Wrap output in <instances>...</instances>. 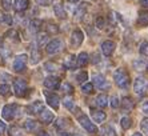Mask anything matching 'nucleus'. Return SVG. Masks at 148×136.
I'll return each instance as SVG.
<instances>
[{"label": "nucleus", "instance_id": "8fccbe9b", "mask_svg": "<svg viewBox=\"0 0 148 136\" xmlns=\"http://www.w3.org/2000/svg\"><path fill=\"white\" fill-rule=\"evenodd\" d=\"M4 23V14L3 12H0V24Z\"/></svg>", "mask_w": 148, "mask_h": 136}, {"label": "nucleus", "instance_id": "9d476101", "mask_svg": "<svg viewBox=\"0 0 148 136\" xmlns=\"http://www.w3.org/2000/svg\"><path fill=\"white\" fill-rule=\"evenodd\" d=\"M83 40H84V34H83L80 30H75L72 32V36H71V45L73 48H77L82 45Z\"/></svg>", "mask_w": 148, "mask_h": 136}, {"label": "nucleus", "instance_id": "37998d69", "mask_svg": "<svg viewBox=\"0 0 148 136\" xmlns=\"http://www.w3.org/2000/svg\"><path fill=\"white\" fill-rule=\"evenodd\" d=\"M45 41H47V36H45V35H43V36H39V38H38V43H36V44L41 45V44H44Z\"/></svg>", "mask_w": 148, "mask_h": 136}, {"label": "nucleus", "instance_id": "603ef678", "mask_svg": "<svg viewBox=\"0 0 148 136\" xmlns=\"http://www.w3.org/2000/svg\"><path fill=\"white\" fill-rule=\"evenodd\" d=\"M69 3H77V1H80V0H68Z\"/></svg>", "mask_w": 148, "mask_h": 136}, {"label": "nucleus", "instance_id": "4be33fe9", "mask_svg": "<svg viewBox=\"0 0 148 136\" xmlns=\"http://www.w3.org/2000/svg\"><path fill=\"white\" fill-rule=\"evenodd\" d=\"M41 25H43V21L40 19H32L31 23H29V30L34 34H38L39 31L41 30Z\"/></svg>", "mask_w": 148, "mask_h": 136}, {"label": "nucleus", "instance_id": "7c9ffc66", "mask_svg": "<svg viewBox=\"0 0 148 136\" xmlns=\"http://www.w3.org/2000/svg\"><path fill=\"white\" fill-rule=\"evenodd\" d=\"M10 136H23L21 128L19 126H11L10 127Z\"/></svg>", "mask_w": 148, "mask_h": 136}, {"label": "nucleus", "instance_id": "b1692460", "mask_svg": "<svg viewBox=\"0 0 148 136\" xmlns=\"http://www.w3.org/2000/svg\"><path fill=\"white\" fill-rule=\"evenodd\" d=\"M96 104L100 107V108H104L107 107L108 104V96L106 93H100V95L96 96Z\"/></svg>", "mask_w": 148, "mask_h": 136}, {"label": "nucleus", "instance_id": "9b49d317", "mask_svg": "<svg viewBox=\"0 0 148 136\" xmlns=\"http://www.w3.org/2000/svg\"><path fill=\"white\" fill-rule=\"evenodd\" d=\"M115 48H116V44H115V41H112V40H106L101 43V52H103V55L107 56V58H110L111 55L114 54Z\"/></svg>", "mask_w": 148, "mask_h": 136}, {"label": "nucleus", "instance_id": "e433bc0d", "mask_svg": "<svg viewBox=\"0 0 148 136\" xmlns=\"http://www.w3.org/2000/svg\"><path fill=\"white\" fill-rule=\"evenodd\" d=\"M45 68H47V71H49V72L58 71V65H56L55 63H52V61H47V63H45Z\"/></svg>", "mask_w": 148, "mask_h": 136}, {"label": "nucleus", "instance_id": "2f4dec72", "mask_svg": "<svg viewBox=\"0 0 148 136\" xmlns=\"http://www.w3.org/2000/svg\"><path fill=\"white\" fill-rule=\"evenodd\" d=\"M11 93V87L8 84H0V95L8 96Z\"/></svg>", "mask_w": 148, "mask_h": 136}, {"label": "nucleus", "instance_id": "dca6fc26", "mask_svg": "<svg viewBox=\"0 0 148 136\" xmlns=\"http://www.w3.org/2000/svg\"><path fill=\"white\" fill-rule=\"evenodd\" d=\"M40 58H41L40 49H39L38 44L35 43V45L32 47V49H31V63L32 64H38L39 61H40Z\"/></svg>", "mask_w": 148, "mask_h": 136}, {"label": "nucleus", "instance_id": "c85d7f7f", "mask_svg": "<svg viewBox=\"0 0 148 136\" xmlns=\"http://www.w3.org/2000/svg\"><path fill=\"white\" fill-rule=\"evenodd\" d=\"M63 103H64V107H66L67 109H69V111H73V109H75V103H73L72 98H64Z\"/></svg>", "mask_w": 148, "mask_h": 136}, {"label": "nucleus", "instance_id": "864d4df0", "mask_svg": "<svg viewBox=\"0 0 148 136\" xmlns=\"http://www.w3.org/2000/svg\"><path fill=\"white\" fill-rule=\"evenodd\" d=\"M132 136H143V135H141L140 132H136V133H134V135H132Z\"/></svg>", "mask_w": 148, "mask_h": 136}, {"label": "nucleus", "instance_id": "423d86ee", "mask_svg": "<svg viewBox=\"0 0 148 136\" xmlns=\"http://www.w3.org/2000/svg\"><path fill=\"white\" fill-rule=\"evenodd\" d=\"M134 91L136 95L144 96L147 92V80L144 78H138L134 83Z\"/></svg>", "mask_w": 148, "mask_h": 136}, {"label": "nucleus", "instance_id": "09e8293b", "mask_svg": "<svg viewBox=\"0 0 148 136\" xmlns=\"http://www.w3.org/2000/svg\"><path fill=\"white\" fill-rule=\"evenodd\" d=\"M139 3H140V5H143V7H148V0H139Z\"/></svg>", "mask_w": 148, "mask_h": 136}, {"label": "nucleus", "instance_id": "5701e85b", "mask_svg": "<svg viewBox=\"0 0 148 136\" xmlns=\"http://www.w3.org/2000/svg\"><path fill=\"white\" fill-rule=\"evenodd\" d=\"M76 58L73 56V55H69V56H67L66 60H64V67L67 68V69H73V68L76 67Z\"/></svg>", "mask_w": 148, "mask_h": 136}, {"label": "nucleus", "instance_id": "49530a36", "mask_svg": "<svg viewBox=\"0 0 148 136\" xmlns=\"http://www.w3.org/2000/svg\"><path fill=\"white\" fill-rule=\"evenodd\" d=\"M141 109H143V112L148 115V100H147L145 103H143V106H141Z\"/></svg>", "mask_w": 148, "mask_h": 136}, {"label": "nucleus", "instance_id": "473e14b6", "mask_svg": "<svg viewBox=\"0 0 148 136\" xmlns=\"http://www.w3.org/2000/svg\"><path fill=\"white\" fill-rule=\"evenodd\" d=\"M62 91L64 92V93H68V95H71L73 92V87L69 83H64V84H62Z\"/></svg>", "mask_w": 148, "mask_h": 136}, {"label": "nucleus", "instance_id": "aec40b11", "mask_svg": "<svg viewBox=\"0 0 148 136\" xmlns=\"http://www.w3.org/2000/svg\"><path fill=\"white\" fill-rule=\"evenodd\" d=\"M134 108V100L131 98H124L121 100V109L123 112H131Z\"/></svg>", "mask_w": 148, "mask_h": 136}, {"label": "nucleus", "instance_id": "cd10ccee", "mask_svg": "<svg viewBox=\"0 0 148 136\" xmlns=\"http://www.w3.org/2000/svg\"><path fill=\"white\" fill-rule=\"evenodd\" d=\"M120 124H121V128H123V129L131 128V126H132V120H131V117H128V116H124L123 119L120 120Z\"/></svg>", "mask_w": 148, "mask_h": 136}, {"label": "nucleus", "instance_id": "bb28decb", "mask_svg": "<svg viewBox=\"0 0 148 136\" xmlns=\"http://www.w3.org/2000/svg\"><path fill=\"white\" fill-rule=\"evenodd\" d=\"M45 31H47L48 35H56L59 32V27L55 23H48L45 25Z\"/></svg>", "mask_w": 148, "mask_h": 136}, {"label": "nucleus", "instance_id": "c03bdc74", "mask_svg": "<svg viewBox=\"0 0 148 136\" xmlns=\"http://www.w3.org/2000/svg\"><path fill=\"white\" fill-rule=\"evenodd\" d=\"M83 14H84V7H82V8H79V10L75 12V15H76V17L79 19V17H82L83 16Z\"/></svg>", "mask_w": 148, "mask_h": 136}, {"label": "nucleus", "instance_id": "f704fd0d", "mask_svg": "<svg viewBox=\"0 0 148 136\" xmlns=\"http://www.w3.org/2000/svg\"><path fill=\"white\" fill-rule=\"evenodd\" d=\"M139 52H140V55H143V56H148V43L147 41H144V43L140 44Z\"/></svg>", "mask_w": 148, "mask_h": 136}, {"label": "nucleus", "instance_id": "3c124183", "mask_svg": "<svg viewBox=\"0 0 148 136\" xmlns=\"http://www.w3.org/2000/svg\"><path fill=\"white\" fill-rule=\"evenodd\" d=\"M38 136H49V135H48V133H47V132H44V131H41V132L39 133Z\"/></svg>", "mask_w": 148, "mask_h": 136}, {"label": "nucleus", "instance_id": "c756f323", "mask_svg": "<svg viewBox=\"0 0 148 136\" xmlns=\"http://www.w3.org/2000/svg\"><path fill=\"white\" fill-rule=\"evenodd\" d=\"M93 87H95V85H93L92 83H84V84L82 85V91L84 92V93H87V95H91L93 92Z\"/></svg>", "mask_w": 148, "mask_h": 136}, {"label": "nucleus", "instance_id": "ddd939ff", "mask_svg": "<svg viewBox=\"0 0 148 136\" xmlns=\"http://www.w3.org/2000/svg\"><path fill=\"white\" fill-rule=\"evenodd\" d=\"M43 108H44V104H43V102H40V100H36V102H34L31 104V106H28V113H31V115H39V113L43 111Z\"/></svg>", "mask_w": 148, "mask_h": 136}, {"label": "nucleus", "instance_id": "a19ab883", "mask_svg": "<svg viewBox=\"0 0 148 136\" xmlns=\"http://www.w3.org/2000/svg\"><path fill=\"white\" fill-rule=\"evenodd\" d=\"M1 1V5H3V8L5 11L11 10V7H12V1L11 0H0Z\"/></svg>", "mask_w": 148, "mask_h": 136}, {"label": "nucleus", "instance_id": "a18cd8bd", "mask_svg": "<svg viewBox=\"0 0 148 136\" xmlns=\"http://www.w3.org/2000/svg\"><path fill=\"white\" fill-rule=\"evenodd\" d=\"M36 3L38 4H40V5H48L49 3H51V0H36Z\"/></svg>", "mask_w": 148, "mask_h": 136}, {"label": "nucleus", "instance_id": "ea45409f", "mask_svg": "<svg viewBox=\"0 0 148 136\" xmlns=\"http://www.w3.org/2000/svg\"><path fill=\"white\" fill-rule=\"evenodd\" d=\"M119 106H120L119 98H117V96H112V98H111V107H112V108H117Z\"/></svg>", "mask_w": 148, "mask_h": 136}, {"label": "nucleus", "instance_id": "f3484780", "mask_svg": "<svg viewBox=\"0 0 148 136\" xmlns=\"http://www.w3.org/2000/svg\"><path fill=\"white\" fill-rule=\"evenodd\" d=\"M29 7V0H15L14 8L17 12H23Z\"/></svg>", "mask_w": 148, "mask_h": 136}, {"label": "nucleus", "instance_id": "4d7b16f0", "mask_svg": "<svg viewBox=\"0 0 148 136\" xmlns=\"http://www.w3.org/2000/svg\"><path fill=\"white\" fill-rule=\"evenodd\" d=\"M147 71H148V64H147Z\"/></svg>", "mask_w": 148, "mask_h": 136}, {"label": "nucleus", "instance_id": "58836bf2", "mask_svg": "<svg viewBox=\"0 0 148 136\" xmlns=\"http://www.w3.org/2000/svg\"><path fill=\"white\" fill-rule=\"evenodd\" d=\"M11 75H8L7 72H4V71H0V82L1 83H5V82H10L11 80Z\"/></svg>", "mask_w": 148, "mask_h": 136}, {"label": "nucleus", "instance_id": "6e6d98bb", "mask_svg": "<svg viewBox=\"0 0 148 136\" xmlns=\"http://www.w3.org/2000/svg\"><path fill=\"white\" fill-rule=\"evenodd\" d=\"M0 44H1V39H0Z\"/></svg>", "mask_w": 148, "mask_h": 136}, {"label": "nucleus", "instance_id": "f8f14e48", "mask_svg": "<svg viewBox=\"0 0 148 136\" xmlns=\"http://www.w3.org/2000/svg\"><path fill=\"white\" fill-rule=\"evenodd\" d=\"M93 85H96V88L97 89H107L108 88V82H107V79L104 78L103 75H95L93 76Z\"/></svg>", "mask_w": 148, "mask_h": 136}, {"label": "nucleus", "instance_id": "2eb2a0df", "mask_svg": "<svg viewBox=\"0 0 148 136\" xmlns=\"http://www.w3.org/2000/svg\"><path fill=\"white\" fill-rule=\"evenodd\" d=\"M39 116H40L41 123H44V124H51L53 122V113L47 108H43V111L39 113Z\"/></svg>", "mask_w": 148, "mask_h": 136}, {"label": "nucleus", "instance_id": "20e7f679", "mask_svg": "<svg viewBox=\"0 0 148 136\" xmlns=\"http://www.w3.org/2000/svg\"><path fill=\"white\" fill-rule=\"evenodd\" d=\"M14 89H15V95L17 98H21V96L25 95V92L28 91L27 87V82L24 79H14Z\"/></svg>", "mask_w": 148, "mask_h": 136}, {"label": "nucleus", "instance_id": "393cba45", "mask_svg": "<svg viewBox=\"0 0 148 136\" xmlns=\"http://www.w3.org/2000/svg\"><path fill=\"white\" fill-rule=\"evenodd\" d=\"M100 136H116V132L112 126H104L100 129Z\"/></svg>", "mask_w": 148, "mask_h": 136}, {"label": "nucleus", "instance_id": "5fc2aeb1", "mask_svg": "<svg viewBox=\"0 0 148 136\" xmlns=\"http://www.w3.org/2000/svg\"><path fill=\"white\" fill-rule=\"evenodd\" d=\"M72 136H82V135H79V133H75V135H72Z\"/></svg>", "mask_w": 148, "mask_h": 136}, {"label": "nucleus", "instance_id": "f03ea898", "mask_svg": "<svg viewBox=\"0 0 148 136\" xmlns=\"http://www.w3.org/2000/svg\"><path fill=\"white\" fill-rule=\"evenodd\" d=\"M63 48H64V43H63L60 39H53V40H51L48 44H47L45 51H47L48 55H56L62 51Z\"/></svg>", "mask_w": 148, "mask_h": 136}, {"label": "nucleus", "instance_id": "de8ad7c7", "mask_svg": "<svg viewBox=\"0 0 148 136\" xmlns=\"http://www.w3.org/2000/svg\"><path fill=\"white\" fill-rule=\"evenodd\" d=\"M5 132V124H4V122H1V120H0V135H1V133H4Z\"/></svg>", "mask_w": 148, "mask_h": 136}, {"label": "nucleus", "instance_id": "1a4fd4ad", "mask_svg": "<svg viewBox=\"0 0 148 136\" xmlns=\"http://www.w3.org/2000/svg\"><path fill=\"white\" fill-rule=\"evenodd\" d=\"M52 5H53V12H55V15L59 19H66L67 14H66V10H64L63 0H53Z\"/></svg>", "mask_w": 148, "mask_h": 136}, {"label": "nucleus", "instance_id": "7ed1b4c3", "mask_svg": "<svg viewBox=\"0 0 148 136\" xmlns=\"http://www.w3.org/2000/svg\"><path fill=\"white\" fill-rule=\"evenodd\" d=\"M77 120H79L80 126H82L83 128L86 129L87 132H90V133H97V127H96V124H93V123L91 122L90 117H88L87 115H80Z\"/></svg>", "mask_w": 148, "mask_h": 136}, {"label": "nucleus", "instance_id": "c9c22d12", "mask_svg": "<svg viewBox=\"0 0 148 136\" xmlns=\"http://www.w3.org/2000/svg\"><path fill=\"white\" fill-rule=\"evenodd\" d=\"M140 128H141V131H143L145 135H148V117H144V119L141 120Z\"/></svg>", "mask_w": 148, "mask_h": 136}, {"label": "nucleus", "instance_id": "6e6552de", "mask_svg": "<svg viewBox=\"0 0 148 136\" xmlns=\"http://www.w3.org/2000/svg\"><path fill=\"white\" fill-rule=\"evenodd\" d=\"M44 96L47 99V103H48V106L53 109H59V104H60V99L56 93L53 92H48V91H44Z\"/></svg>", "mask_w": 148, "mask_h": 136}, {"label": "nucleus", "instance_id": "4468645a", "mask_svg": "<svg viewBox=\"0 0 148 136\" xmlns=\"http://www.w3.org/2000/svg\"><path fill=\"white\" fill-rule=\"evenodd\" d=\"M44 87L48 89H59L60 88V79L59 78H47L44 80Z\"/></svg>", "mask_w": 148, "mask_h": 136}, {"label": "nucleus", "instance_id": "a878e982", "mask_svg": "<svg viewBox=\"0 0 148 136\" xmlns=\"http://www.w3.org/2000/svg\"><path fill=\"white\" fill-rule=\"evenodd\" d=\"M36 128H38V124H36L35 120H27V122L24 123V129L27 132H34Z\"/></svg>", "mask_w": 148, "mask_h": 136}, {"label": "nucleus", "instance_id": "79ce46f5", "mask_svg": "<svg viewBox=\"0 0 148 136\" xmlns=\"http://www.w3.org/2000/svg\"><path fill=\"white\" fill-rule=\"evenodd\" d=\"M12 17H11V15H4V23L7 24V25H12Z\"/></svg>", "mask_w": 148, "mask_h": 136}, {"label": "nucleus", "instance_id": "0eeeda50", "mask_svg": "<svg viewBox=\"0 0 148 136\" xmlns=\"http://www.w3.org/2000/svg\"><path fill=\"white\" fill-rule=\"evenodd\" d=\"M17 106L16 104H7V106L3 107V111H1V116H3L4 120H12L15 117V113H16Z\"/></svg>", "mask_w": 148, "mask_h": 136}, {"label": "nucleus", "instance_id": "72a5a7b5", "mask_svg": "<svg viewBox=\"0 0 148 136\" xmlns=\"http://www.w3.org/2000/svg\"><path fill=\"white\" fill-rule=\"evenodd\" d=\"M87 79H88V73H87L86 71H82L80 73H77V76H76V80H77L79 83L87 82Z\"/></svg>", "mask_w": 148, "mask_h": 136}, {"label": "nucleus", "instance_id": "4c0bfd02", "mask_svg": "<svg viewBox=\"0 0 148 136\" xmlns=\"http://www.w3.org/2000/svg\"><path fill=\"white\" fill-rule=\"evenodd\" d=\"M95 24H96L97 28L103 30V28L106 27V19H104V17H101V16H99V17L96 19V21H95Z\"/></svg>", "mask_w": 148, "mask_h": 136}, {"label": "nucleus", "instance_id": "f257e3e1", "mask_svg": "<svg viewBox=\"0 0 148 136\" xmlns=\"http://www.w3.org/2000/svg\"><path fill=\"white\" fill-rule=\"evenodd\" d=\"M114 80L116 85L121 89H128L130 84H131V79H130V73H128L124 68H117L114 72Z\"/></svg>", "mask_w": 148, "mask_h": 136}, {"label": "nucleus", "instance_id": "412c9836", "mask_svg": "<svg viewBox=\"0 0 148 136\" xmlns=\"http://www.w3.org/2000/svg\"><path fill=\"white\" fill-rule=\"evenodd\" d=\"M91 116H92L93 122H96V123H103L104 120L107 119V115L103 111H96V109H93L92 112H91Z\"/></svg>", "mask_w": 148, "mask_h": 136}, {"label": "nucleus", "instance_id": "a211bd4d", "mask_svg": "<svg viewBox=\"0 0 148 136\" xmlns=\"http://www.w3.org/2000/svg\"><path fill=\"white\" fill-rule=\"evenodd\" d=\"M138 25L139 27H148V11H140L138 16Z\"/></svg>", "mask_w": 148, "mask_h": 136}, {"label": "nucleus", "instance_id": "6ab92c4d", "mask_svg": "<svg viewBox=\"0 0 148 136\" xmlns=\"http://www.w3.org/2000/svg\"><path fill=\"white\" fill-rule=\"evenodd\" d=\"M88 61H90V56H88L87 52H82V54H79V56L76 58V64H77V67H86V65L88 64Z\"/></svg>", "mask_w": 148, "mask_h": 136}, {"label": "nucleus", "instance_id": "39448f33", "mask_svg": "<svg viewBox=\"0 0 148 136\" xmlns=\"http://www.w3.org/2000/svg\"><path fill=\"white\" fill-rule=\"evenodd\" d=\"M27 60H28V56L25 54H21L19 56H16L14 60V71L15 72H23L27 67Z\"/></svg>", "mask_w": 148, "mask_h": 136}]
</instances>
